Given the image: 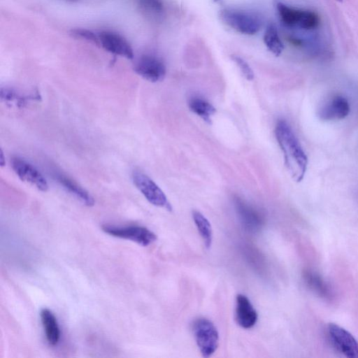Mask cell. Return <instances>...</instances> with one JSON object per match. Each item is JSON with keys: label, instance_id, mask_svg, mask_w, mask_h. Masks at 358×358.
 Here are the masks:
<instances>
[{"label": "cell", "instance_id": "obj_1", "mask_svg": "<svg viewBox=\"0 0 358 358\" xmlns=\"http://www.w3.org/2000/svg\"><path fill=\"white\" fill-rule=\"evenodd\" d=\"M275 134L287 170L296 182H301L307 171L308 160L299 141L285 120L277 122Z\"/></svg>", "mask_w": 358, "mask_h": 358}, {"label": "cell", "instance_id": "obj_2", "mask_svg": "<svg viewBox=\"0 0 358 358\" xmlns=\"http://www.w3.org/2000/svg\"><path fill=\"white\" fill-rule=\"evenodd\" d=\"M196 343L203 357L212 356L219 345V334L215 324L209 320L199 317L192 323Z\"/></svg>", "mask_w": 358, "mask_h": 358}, {"label": "cell", "instance_id": "obj_3", "mask_svg": "<svg viewBox=\"0 0 358 358\" xmlns=\"http://www.w3.org/2000/svg\"><path fill=\"white\" fill-rule=\"evenodd\" d=\"M221 20L237 32L246 35L257 33L262 27L260 19L253 13L234 9L220 10Z\"/></svg>", "mask_w": 358, "mask_h": 358}, {"label": "cell", "instance_id": "obj_4", "mask_svg": "<svg viewBox=\"0 0 358 358\" xmlns=\"http://www.w3.org/2000/svg\"><path fill=\"white\" fill-rule=\"evenodd\" d=\"M277 9L281 21L287 27L312 30L320 24L319 16L313 11L296 9L282 3H278Z\"/></svg>", "mask_w": 358, "mask_h": 358}, {"label": "cell", "instance_id": "obj_5", "mask_svg": "<svg viewBox=\"0 0 358 358\" xmlns=\"http://www.w3.org/2000/svg\"><path fill=\"white\" fill-rule=\"evenodd\" d=\"M131 177L134 185L151 204L171 210L166 196L150 177L139 171H134Z\"/></svg>", "mask_w": 358, "mask_h": 358}, {"label": "cell", "instance_id": "obj_6", "mask_svg": "<svg viewBox=\"0 0 358 358\" xmlns=\"http://www.w3.org/2000/svg\"><path fill=\"white\" fill-rule=\"evenodd\" d=\"M101 229L110 236L130 240L142 246H148L157 239L154 232L142 226L120 227L105 224Z\"/></svg>", "mask_w": 358, "mask_h": 358}, {"label": "cell", "instance_id": "obj_7", "mask_svg": "<svg viewBox=\"0 0 358 358\" xmlns=\"http://www.w3.org/2000/svg\"><path fill=\"white\" fill-rule=\"evenodd\" d=\"M327 336L333 347L349 358H358V342L346 329L334 323L327 326Z\"/></svg>", "mask_w": 358, "mask_h": 358}, {"label": "cell", "instance_id": "obj_8", "mask_svg": "<svg viewBox=\"0 0 358 358\" xmlns=\"http://www.w3.org/2000/svg\"><path fill=\"white\" fill-rule=\"evenodd\" d=\"M234 203L239 220L245 229L257 232L262 229L265 217L259 208L238 196L234 198Z\"/></svg>", "mask_w": 358, "mask_h": 358}, {"label": "cell", "instance_id": "obj_9", "mask_svg": "<svg viewBox=\"0 0 358 358\" xmlns=\"http://www.w3.org/2000/svg\"><path fill=\"white\" fill-rule=\"evenodd\" d=\"M11 166L18 178L38 190L46 192L48 189L47 180L41 173L27 160L14 157L11 159Z\"/></svg>", "mask_w": 358, "mask_h": 358}, {"label": "cell", "instance_id": "obj_10", "mask_svg": "<svg viewBox=\"0 0 358 358\" xmlns=\"http://www.w3.org/2000/svg\"><path fill=\"white\" fill-rule=\"evenodd\" d=\"M135 72L143 78L152 83L161 81L166 75L164 62L153 55H143L136 62Z\"/></svg>", "mask_w": 358, "mask_h": 358}, {"label": "cell", "instance_id": "obj_11", "mask_svg": "<svg viewBox=\"0 0 358 358\" xmlns=\"http://www.w3.org/2000/svg\"><path fill=\"white\" fill-rule=\"evenodd\" d=\"M99 45L105 50L116 55L131 59L133 50L128 41L117 33L103 31L98 34Z\"/></svg>", "mask_w": 358, "mask_h": 358}, {"label": "cell", "instance_id": "obj_12", "mask_svg": "<svg viewBox=\"0 0 358 358\" xmlns=\"http://www.w3.org/2000/svg\"><path fill=\"white\" fill-rule=\"evenodd\" d=\"M348 100L343 96L336 94L327 100L319 109L320 119L324 121H335L345 119L350 113Z\"/></svg>", "mask_w": 358, "mask_h": 358}, {"label": "cell", "instance_id": "obj_13", "mask_svg": "<svg viewBox=\"0 0 358 358\" xmlns=\"http://www.w3.org/2000/svg\"><path fill=\"white\" fill-rule=\"evenodd\" d=\"M258 315L250 299L238 294L236 298L235 320L242 328L250 329L257 323Z\"/></svg>", "mask_w": 358, "mask_h": 358}, {"label": "cell", "instance_id": "obj_14", "mask_svg": "<svg viewBox=\"0 0 358 358\" xmlns=\"http://www.w3.org/2000/svg\"><path fill=\"white\" fill-rule=\"evenodd\" d=\"M302 276L308 287L318 296L327 300L333 298V293L329 284L317 272L306 268L303 271Z\"/></svg>", "mask_w": 358, "mask_h": 358}, {"label": "cell", "instance_id": "obj_15", "mask_svg": "<svg viewBox=\"0 0 358 358\" xmlns=\"http://www.w3.org/2000/svg\"><path fill=\"white\" fill-rule=\"evenodd\" d=\"M54 177L66 191L85 206H94V199L92 196L76 181L61 173H55Z\"/></svg>", "mask_w": 358, "mask_h": 358}, {"label": "cell", "instance_id": "obj_16", "mask_svg": "<svg viewBox=\"0 0 358 358\" xmlns=\"http://www.w3.org/2000/svg\"><path fill=\"white\" fill-rule=\"evenodd\" d=\"M40 315L48 343L52 346L57 345L59 341L61 335L57 318L48 308H43Z\"/></svg>", "mask_w": 358, "mask_h": 358}, {"label": "cell", "instance_id": "obj_17", "mask_svg": "<svg viewBox=\"0 0 358 358\" xmlns=\"http://www.w3.org/2000/svg\"><path fill=\"white\" fill-rule=\"evenodd\" d=\"M0 96L1 101L8 106L18 108H24L30 100L38 98L32 95H23L16 90L9 87H1Z\"/></svg>", "mask_w": 358, "mask_h": 358}, {"label": "cell", "instance_id": "obj_18", "mask_svg": "<svg viewBox=\"0 0 358 358\" xmlns=\"http://www.w3.org/2000/svg\"><path fill=\"white\" fill-rule=\"evenodd\" d=\"M188 106L191 111L209 124L211 122V116L216 112L215 108L210 103L199 96L192 97Z\"/></svg>", "mask_w": 358, "mask_h": 358}, {"label": "cell", "instance_id": "obj_19", "mask_svg": "<svg viewBox=\"0 0 358 358\" xmlns=\"http://www.w3.org/2000/svg\"><path fill=\"white\" fill-rule=\"evenodd\" d=\"M192 218L206 248L211 246L213 230L208 220L199 211H192Z\"/></svg>", "mask_w": 358, "mask_h": 358}, {"label": "cell", "instance_id": "obj_20", "mask_svg": "<svg viewBox=\"0 0 358 358\" xmlns=\"http://www.w3.org/2000/svg\"><path fill=\"white\" fill-rule=\"evenodd\" d=\"M264 42L267 48L275 56H279L284 49V45L274 24H270L266 27L264 35Z\"/></svg>", "mask_w": 358, "mask_h": 358}, {"label": "cell", "instance_id": "obj_21", "mask_svg": "<svg viewBox=\"0 0 358 358\" xmlns=\"http://www.w3.org/2000/svg\"><path fill=\"white\" fill-rule=\"evenodd\" d=\"M142 13L150 18L158 19L164 13V4L162 0H136Z\"/></svg>", "mask_w": 358, "mask_h": 358}, {"label": "cell", "instance_id": "obj_22", "mask_svg": "<svg viewBox=\"0 0 358 358\" xmlns=\"http://www.w3.org/2000/svg\"><path fill=\"white\" fill-rule=\"evenodd\" d=\"M231 59L238 66L242 74L244 76V77L247 80H253L254 76H255L253 71L245 59H243L238 55H231Z\"/></svg>", "mask_w": 358, "mask_h": 358}, {"label": "cell", "instance_id": "obj_23", "mask_svg": "<svg viewBox=\"0 0 358 358\" xmlns=\"http://www.w3.org/2000/svg\"><path fill=\"white\" fill-rule=\"evenodd\" d=\"M71 34L75 38L87 40L96 45H99L98 35H95L90 30L85 29H75L71 31Z\"/></svg>", "mask_w": 358, "mask_h": 358}, {"label": "cell", "instance_id": "obj_24", "mask_svg": "<svg viewBox=\"0 0 358 358\" xmlns=\"http://www.w3.org/2000/svg\"><path fill=\"white\" fill-rule=\"evenodd\" d=\"M290 42L293 43L294 45H299L301 44V41L299 39L296 38H291Z\"/></svg>", "mask_w": 358, "mask_h": 358}, {"label": "cell", "instance_id": "obj_25", "mask_svg": "<svg viewBox=\"0 0 358 358\" xmlns=\"http://www.w3.org/2000/svg\"><path fill=\"white\" fill-rule=\"evenodd\" d=\"M66 1L74 2V1H76L77 0H66Z\"/></svg>", "mask_w": 358, "mask_h": 358}, {"label": "cell", "instance_id": "obj_26", "mask_svg": "<svg viewBox=\"0 0 358 358\" xmlns=\"http://www.w3.org/2000/svg\"><path fill=\"white\" fill-rule=\"evenodd\" d=\"M336 1H337L338 2H343V0H336Z\"/></svg>", "mask_w": 358, "mask_h": 358}]
</instances>
